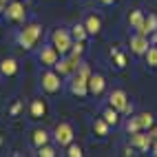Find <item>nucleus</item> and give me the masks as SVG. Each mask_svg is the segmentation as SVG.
Wrapping results in <instances>:
<instances>
[{
  "instance_id": "c85d7f7f",
  "label": "nucleus",
  "mask_w": 157,
  "mask_h": 157,
  "mask_svg": "<svg viewBox=\"0 0 157 157\" xmlns=\"http://www.w3.org/2000/svg\"><path fill=\"white\" fill-rule=\"evenodd\" d=\"M122 113H124V115H131V113H133V104L128 102L126 106H124V111H122Z\"/></svg>"
},
{
  "instance_id": "0eeeda50",
  "label": "nucleus",
  "mask_w": 157,
  "mask_h": 157,
  "mask_svg": "<svg viewBox=\"0 0 157 157\" xmlns=\"http://www.w3.org/2000/svg\"><path fill=\"white\" fill-rule=\"evenodd\" d=\"M5 13H7V20H11V22H22V20H25V13H27V9H25L22 2L13 0V2H9V5H7Z\"/></svg>"
},
{
  "instance_id": "ddd939ff",
  "label": "nucleus",
  "mask_w": 157,
  "mask_h": 157,
  "mask_svg": "<svg viewBox=\"0 0 157 157\" xmlns=\"http://www.w3.org/2000/svg\"><path fill=\"white\" fill-rule=\"evenodd\" d=\"M151 135H144V133H133L131 135V146H133V148H140V151H148L151 148Z\"/></svg>"
},
{
  "instance_id": "20e7f679",
  "label": "nucleus",
  "mask_w": 157,
  "mask_h": 157,
  "mask_svg": "<svg viewBox=\"0 0 157 157\" xmlns=\"http://www.w3.org/2000/svg\"><path fill=\"white\" fill-rule=\"evenodd\" d=\"M82 64V56H75V53H67V58L58 60L53 69L60 73V75H73L78 71V67Z\"/></svg>"
},
{
  "instance_id": "9b49d317",
  "label": "nucleus",
  "mask_w": 157,
  "mask_h": 157,
  "mask_svg": "<svg viewBox=\"0 0 157 157\" xmlns=\"http://www.w3.org/2000/svg\"><path fill=\"white\" fill-rule=\"evenodd\" d=\"M157 31V16L155 13H148L144 18V22L137 27V33H142V36H153Z\"/></svg>"
},
{
  "instance_id": "423d86ee",
  "label": "nucleus",
  "mask_w": 157,
  "mask_h": 157,
  "mask_svg": "<svg viewBox=\"0 0 157 157\" xmlns=\"http://www.w3.org/2000/svg\"><path fill=\"white\" fill-rule=\"evenodd\" d=\"M53 140H56L58 146H69L73 142V126L69 122H60L53 131Z\"/></svg>"
},
{
  "instance_id": "2eb2a0df",
  "label": "nucleus",
  "mask_w": 157,
  "mask_h": 157,
  "mask_svg": "<svg viewBox=\"0 0 157 157\" xmlns=\"http://www.w3.org/2000/svg\"><path fill=\"white\" fill-rule=\"evenodd\" d=\"M0 73H2L5 78H11L18 73V62L13 58H5V60H0Z\"/></svg>"
},
{
  "instance_id": "6e6552de",
  "label": "nucleus",
  "mask_w": 157,
  "mask_h": 157,
  "mask_svg": "<svg viewBox=\"0 0 157 157\" xmlns=\"http://www.w3.org/2000/svg\"><path fill=\"white\" fill-rule=\"evenodd\" d=\"M38 60L42 62L44 67H53L56 62L60 60V53H58V49L53 44H51V47H42V49L38 51Z\"/></svg>"
},
{
  "instance_id": "cd10ccee",
  "label": "nucleus",
  "mask_w": 157,
  "mask_h": 157,
  "mask_svg": "<svg viewBox=\"0 0 157 157\" xmlns=\"http://www.w3.org/2000/svg\"><path fill=\"white\" fill-rule=\"evenodd\" d=\"M20 111H22V104H20V102H16L13 106H11V113H13V115H18Z\"/></svg>"
},
{
  "instance_id": "9d476101",
  "label": "nucleus",
  "mask_w": 157,
  "mask_h": 157,
  "mask_svg": "<svg viewBox=\"0 0 157 157\" xmlns=\"http://www.w3.org/2000/svg\"><path fill=\"white\" fill-rule=\"evenodd\" d=\"M126 104H128V98H126V93H124L122 89H117V91H113V93H111V98H109V106L117 109L120 115H122V111H124V106H126Z\"/></svg>"
},
{
  "instance_id": "4468645a",
  "label": "nucleus",
  "mask_w": 157,
  "mask_h": 157,
  "mask_svg": "<svg viewBox=\"0 0 157 157\" xmlns=\"http://www.w3.org/2000/svg\"><path fill=\"white\" fill-rule=\"evenodd\" d=\"M29 113H31V117H33V120L44 117V115H47V102L42 98L33 100V102H31V106H29Z\"/></svg>"
},
{
  "instance_id": "a878e982",
  "label": "nucleus",
  "mask_w": 157,
  "mask_h": 157,
  "mask_svg": "<svg viewBox=\"0 0 157 157\" xmlns=\"http://www.w3.org/2000/svg\"><path fill=\"white\" fill-rule=\"evenodd\" d=\"M38 155L40 157H53L56 148H53V146H49V144H44V146H40V148H38Z\"/></svg>"
},
{
  "instance_id": "5701e85b",
  "label": "nucleus",
  "mask_w": 157,
  "mask_h": 157,
  "mask_svg": "<svg viewBox=\"0 0 157 157\" xmlns=\"http://www.w3.org/2000/svg\"><path fill=\"white\" fill-rule=\"evenodd\" d=\"M144 58H146V64L148 67H157V44L148 47V51L144 53Z\"/></svg>"
},
{
  "instance_id": "f704fd0d",
  "label": "nucleus",
  "mask_w": 157,
  "mask_h": 157,
  "mask_svg": "<svg viewBox=\"0 0 157 157\" xmlns=\"http://www.w3.org/2000/svg\"><path fill=\"white\" fill-rule=\"evenodd\" d=\"M153 42L157 44V31H155V33H153Z\"/></svg>"
},
{
  "instance_id": "72a5a7b5",
  "label": "nucleus",
  "mask_w": 157,
  "mask_h": 157,
  "mask_svg": "<svg viewBox=\"0 0 157 157\" xmlns=\"http://www.w3.org/2000/svg\"><path fill=\"white\" fill-rule=\"evenodd\" d=\"M100 2H104V5H113L115 0H100Z\"/></svg>"
},
{
  "instance_id": "393cba45",
  "label": "nucleus",
  "mask_w": 157,
  "mask_h": 157,
  "mask_svg": "<svg viewBox=\"0 0 157 157\" xmlns=\"http://www.w3.org/2000/svg\"><path fill=\"white\" fill-rule=\"evenodd\" d=\"M111 56L115 58V64H117L120 69H124V67H126V56H124V53H120L117 49H113V51H111Z\"/></svg>"
},
{
  "instance_id": "c756f323",
  "label": "nucleus",
  "mask_w": 157,
  "mask_h": 157,
  "mask_svg": "<svg viewBox=\"0 0 157 157\" xmlns=\"http://www.w3.org/2000/svg\"><path fill=\"white\" fill-rule=\"evenodd\" d=\"M151 151H153V155L157 157V140H153V142H151Z\"/></svg>"
},
{
  "instance_id": "473e14b6",
  "label": "nucleus",
  "mask_w": 157,
  "mask_h": 157,
  "mask_svg": "<svg viewBox=\"0 0 157 157\" xmlns=\"http://www.w3.org/2000/svg\"><path fill=\"white\" fill-rule=\"evenodd\" d=\"M5 9H7V0H0V13H5Z\"/></svg>"
},
{
  "instance_id": "412c9836",
  "label": "nucleus",
  "mask_w": 157,
  "mask_h": 157,
  "mask_svg": "<svg viewBox=\"0 0 157 157\" xmlns=\"http://www.w3.org/2000/svg\"><path fill=\"white\" fill-rule=\"evenodd\" d=\"M144 18H146V16L140 11V9H133V11L128 13V25H131L133 29H137V27L144 22Z\"/></svg>"
},
{
  "instance_id": "f3484780",
  "label": "nucleus",
  "mask_w": 157,
  "mask_h": 157,
  "mask_svg": "<svg viewBox=\"0 0 157 157\" xmlns=\"http://www.w3.org/2000/svg\"><path fill=\"white\" fill-rule=\"evenodd\" d=\"M109 128H111V124L104 120V117H98L95 122H93V133H95L98 137H106V135H109Z\"/></svg>"
},
{
  "instance_id": "f257e3e1",
  "label": "nucleus",
  "mask_w": 157,
  "mask_h": 157,
  "mask_svg": "<svg viewBox=\"0 0 157 157\" xmlns=\"http://www.w3.org/2000/svg\"><path fill=\"white\" fill-rule=\"evenodd\" d=\"M89 78H91V69L89 64H80L78 71L73 73V78H71V93L73 95H78V98H84L86 93H89Z\"/></svg>"
},
{
  "instance_id": "4be33fe9",
  "label": "nucleus",
  "mask_w": 157,
  "mask_h": 157,
  "mask_svg": "<svg viewBox=\"0 0 157 157\" xmlns=\"http://www.w3.org/2000/svg\"><path fill=\"white\" fill-rule=\"evenodd\" d=\"M137 122H140V126H142V131H148V128H153V113H140L137 115Z\"/></svg>"
},
{
  "instance_id": "2f4dec72",
  "label": "nucleus",
  "mask_w": 157,
  "mask_h": 157,
  "mask_svg": "<svg viewBox=\"0 0 157 157\" xmlns=\"http://www.w3.org/2000/svg\"><path fill=\"white\" fill-rule=\"evenodd\" d=\"M148 135H151V140H157V128H148Z\"/></svg>"
},
{
  "instance_id": "6ab92c4d",
  "label": "nucleus",
  "mask_w": 157,
  "mask_h": 157,
  "mask_svg": "<svg viewBox=\"0 0 157 157\" xmlns=\"http://www.w3.org/2000/svg\"><path fill=\"white\" fill-rule=\"evenodd\" d=\"M102 117L106 120L111 126H117V124H120V111H117V109H113V106H109V109H104Z\"/></svg>"
},
{
  "instance_id": "7ed1b4c3",
  "label": "nucleus",
  "mask_w": 157,
  "mask_h": 157,
  "mask_svg": "<svg viewBox=\"0 0 157 157\" xmlns=\"http://www.w3.org/2000/svg\"><path fill=\"white\" fill-rule=\"evenodd\" d=\"M51 42H53V47L58 49L60 56H67L73 47V36H71L69 29H56L51 33Z\"/></svg>"
},
{
  "instance_id": "b1692460",
  "label": "nucleus",
  "mask_w": 157,
  "mask_h": 157,
  "mask_svg": "<svg viewBox=\"0 0 157 157\" xmlns=\"http://www.w3.org/2000/svg\"><path fill=\"white\" fill-rule=\"evenodd\" d=\"M137 131H142L137 117H128V120H126V133H128V135H133V133H137Z\"/></svg>"
},
{
  "instance_id": "a211bd4d",
  "label": "nucleus",
  "mask_w": 157,
  "mask_h": 157,
  "mask_svg": "<svg viewBox=\"0 0 157 157\" xmlns=\"http://www.w3.org/2000/svg\"><path fill=\"white\" fill-rule=\"evenodd\" d=\"M31 142H33V146H44V144H49V133L44 131V128H36L33 133H31Z\"/></svg>"
},
{
  "instance_id": "39448f33",
  "label": "nucleus",
  "mask_w": 157,
  "mask_h": 157,
  "mask_svg": "<svg viewBox=\"0 0 157 157\" xmlns=\"http://www.w3.org/2000/svg\"><path fill=\"white\" fill-rule=\"evenodd\" d=\"M60 73L58 71H42V75H40V84H42V91L44 93H58L62 82H60Z\"/></svg>"
},
{
  "instance_id": "f8f14e48",
  "label": "nucleus",
  "mask_w": 157,
  "mask_h": 157,
  "mask_svg": "<svg viewBox=\"0 0 157 157\" xmlns=\"http://www.w3.org/2000/svg\"><path fill=\"white\" fill-rule=\"evenodd\" d=\"M104 89H106V80H104V75H100V73H91V78H89V93L100 95Z\"/></svg>"
},
{
  "instance_id": "1a4fd4ad",
  "label": "nucleus",
  "mask_w": 157,
  "mask_h": 157,
  "mask_svg": "<svg viewBox=\"0 0 157 157\" xmlns=\"http://www.w3.org/2000/svg\"><path fill=\"white\" fill-rule=\"evenodd\" d=\"M148 36H142V33H135L131 38V51L135 56H144L146 51H148Z\"/></svg>"
},
{
  "instance_id": "7c9ffc66",
  "label": "nucleus",
  "mask_w": 157,
  "mask_h": 157,
  "mask_svg": "<svg viewBox=\"0 0 157 157\" xmlns=\"http://www.w3.org/2000/svg\"><path fill=\"white\" fill-rule=\"evenodd\" d=\"M124 155H126V157H131V155H135V153H133V146H126V148H124Z\"/></svg>"
},
{
  "instance_id": "bb28decb",
  "label": "nucleus",
  "mask_w": 157,
  "mask_h": 157,
  "mask_svg": "<svg viewBox=\"0 0 157 157\" xmlns=\"http://www.w3.org/2000/svg\"><path fill=\"white\" fill-rule=\"evenodd\" d=\"M67 155H69V157H82L84 153H82V148H80L78 144H73V142H71V144H69V151H67Z\"/></svg>"
},
{
  "instance_id": "f03ea898",
  "label": "nucleus",
  "mask_w": 157,
  "mask_h": 157,
  "mask_svg": "<svg viewBox=\"0 0 157 157\" xmlns=\"http://www.w3.org/2000/svg\"><path fill=\"white\" fill-rule=\"evenodd\" d=\"M40 36H42V27L36 25V22H31V25H27L18 33V42H20V47H25V49H33L38 44Z\"/></svg>"
},
{
  "instance_id": "dca6fc26",
  "label": "nucleus",
  "mask_w": 157,
  "mask_h": 157,
  "mask_svg": "<svg viewBox=\"0 0 157 157\" xmlns=\"http://www.w3.org/2000/svg\"><path fill=\"white\" fill-rule=\"evenodd\" d=\"M84 27H86V31L91 36H95V33H100V29H102V20L95 13H89L86 20H84Z\"/></svg>"
},
{
  "instance_id": "aec40b11",
  "label": "nucleus",
  "mask_w": 157,
  "mask_h": 157,
  "mask_svg": "<svg viewBox=\"0 0 157 157\" xmlns=\"http://www.w3.org/2000/svg\"><path fill=\"white\" fill-rule=\"evenodd\" d=\"M71 36H73V40H86L89 31H86L84 22H78V25H73V27H71Z\"/></svg>"
}]
</instances>
